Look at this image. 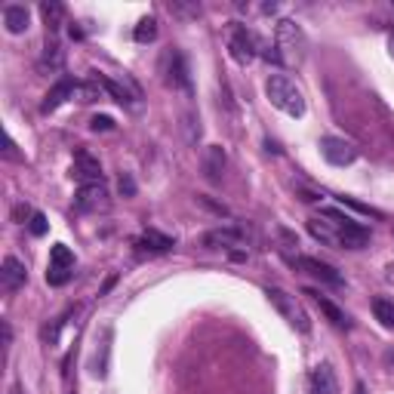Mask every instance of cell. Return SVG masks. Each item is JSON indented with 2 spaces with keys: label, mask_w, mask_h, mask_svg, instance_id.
Instances as JSON below:
<instances>
[{
  "label": "cell",
  "mask_w": 394,
  "mask_h": 394,
  "mask_svg": "<svg viewBox=\"0 0 394 394\" xmlns=\"http://www.w3.org/2000/svg\"><path fill=\"white\" fill-rule=\"evenodd\" d=\"M388 56H391V59H394V31L388 34Z\"/></svg>",
  "instance_id": "obj_36"
},
{
  "label": "cell",
  "mask_w": 394,
  "mask_h": 394,
  "mask_svg": "<svg viewBox=\"0 0 394 394\" xmlns=\"http://www.w3.org/2000/svg\"><path fill=\"white\" fill-rule=\"evenodd\" d=\"M302 296H311V302L314 305H318L320 308V311H324V318L329 320V324H333V327H351V320H348V314L345 311H342V308L339 305H333V302H329V299L327 296H320V293L318 290H305L302 293Z\"/></svg>",
  "instance_id": "obj_15"
},
{
  "label": "cell",
  "mask_w": 394,
  "mask_h": 394,
  "mask_svg": "<svg viewBox=\"0 0 394 394\" xmlns=\"http://www.w3.org/2000/svg\"><path fill=\"white\" fill-rule=\"evenodd\" d=\"M311 394H342L336 370L329 367V363H318V367L311 370Z\"/></svg>",
  "instance_id": "obj_13"
},
{
  "label": "cell",
  "mask_w": 394,
  "mask_h": 394,
  "mask_svg": "<svg viewBox=\"0 0 394 394\" xmlns=\"http://www.w3.org/2000/svg\"><path fill=\"white\" fill-rule=\"evenodd\" d=\"M228 49H231L234 62L247 65V62H253L256 53H259V38H256L253 31H247L243 25L231 22L228 25Z\"/></svg>",
  "instance_id": "obj_5"
},
{
  "label": "cell",
  "mask_w": 394,
  "mask_h": 394,
  "mask_svg": "<svg viewBox=\"0 0 394 394\" xmlns=\"http://www.w3.org/2000/svg\"><path fill=\"white\" fill-rule=\"evenodd\" d=\"M68 281H71L68 268H53V265H49V271H47V284L49 286H65Z\"/></svg>",
  "instance_id": "obj_26"
},
{
  "label": "cell",
  "mask_w": 394,
  "mask_h": 394,
  "mask_svg": "<svg viewBox=\"0 0 394 394\" xmlns=\"http://www.w3.org/2000/svg\"><path fill=\"white\" fill-rule=\"evenodd\" d=\"M0 327H3V345H10V342H13V329H10V324H6V320H3V324H0Z\"/></svg>",
  "instance_id": "obj_32"
},
{
  "label": "cell",
  "mask_w": 394,
  "mask_h": 394,
  "mask_svg": "<svg viewBox=\"0 0 394 394\" xmlns=\"http://www.w3.org/2000/svg\"><path fill=\"white\" fill-rule=\"evenodd\" d=\"M28 213H31V210H28V206H16V219H22V216H28Z\"/></svg>",
  "instance_id": "obj_35"
},
{
  "label": "cell",
  "mask_w": 394,
  "mask_h": 394,
  "mask_svg": "<svg viewBox=\"0 0 394 394\" xmlns=\"http://www.w3.org/2000/svg\"><path fill=\"white\" fill-rule=\"evenodd\" d=\"M163 68V83L173 90H182V92H191V74H188V62L179 49H170L161 62Z\"/></svg>",
  "instance_id": "obj_6"
},
{
  "label": "cell",
  "mask_w": 394,
  "mask_h": 394,
  "mask_svg": "<svg viewBox=\"0 0 394 394\" xmlns=\"http://www.w3.org/2000/svg\"><path fill=\"white\" fill-rule=\"evenodd\" d=\"M136 247H145V249H154V253H170V249L176 247L173 238H167V234L154 231V228H148L145 234H142L139 240H136Z\"/></svg>",
  "instance_id": "obj_19"
},
{
  "label": "cell",
  "mask_w": 394,
  "mask_h": 394,
  "mask_svg": "<svg viewBox=\"0 0 394 394\" xmlns=\"http://www.w3.org/2000/svg\"><path fill=\"white\" fill-rule=\"evenodd\" d=\"M49 265H53V268H74V253H71V249L65 247V243H56L53 249H49Z\"/></svg>",
  "instance_id": "obj_23"
},
{
  "label": "cell",
  "mask_w": 394,
  "mask_h": 394,
  "mask_svg": "<svg viewBox=\"0 0 394 394\" xmlns=\"http://www.w3.org/2000/svg\"><path fill=\"white\" fill-rule=\"evenodd\" d=\"M197 204L210 206V210H213V213H219V216H228V210H225V206H222V204H213V200L206 197V195H197Z\"/></svg>",
  "instance_id": "obj_30"
},
{
  "label": "cell",
  "mask_w": 394,
  "mask_h": 394,
  "mask_svg": "<svg viewBox=\"0 0 394 394\" xmlns=\"http://www.w3.org/2000/svg\"><path fill=\"white\" fill-rule=\"evenodd\" d=\"M28 228H31L34 238H44L47 228H49V222H47L44 213H31V222H28Z\"/></svg>",
  "instance_id": "obj_28"
},
{
  "label": "cell",
  "mask_w": 394,
  "mask_h": 394,
  "mask_svg": "<svg viewBox=\"0 0 394 394\" xmlns=\"http://www.w3.org/2000/svg\"><path fill=\"white\" fill-rule=\"evenodd\" d=\"M296 268H302L305 274H311V277H318L320 284H329V286H342V274L333 268V265H327V262H320V259H314V256H293L290 259Z\"/></svg>",
  "instance_id": "obj_10"
},
{
  "label": "cell",
  "mask_w": 394,
  "mask_h": 394,
  "mask_svg": "<svg viewBox=\"0 0 394 394\" xmlns=\"http://www.w3.org/2000/svg\"><path fill=\"white\" fill-rule=\"evenodd\" d=\"M114 117L111 114H96V117L90 120V130H96V133H108V130H114Z\"/></svg>",
  "instance_id": "obj_27"
},
{
  "label": "cell",
  "mask_w": 394,
  "mask_h": 394,
  "mask_svg": "<svg viewBox=\"0 0 394 394\" xmlns=\"http://www.w3.org/2000/svg\"><path fill=\"white\" fill-rule=\"evenodd\" d=\"M265 296H268V302L274 305V311L281 314L293 329H299V333H311V318H308V311L302 308V302H299L296 296H290V293L281 290V286H268Z\"/></svg>",
  "instance_id": "obj_4"
},
{
  "label": "cell",
  "mask_w": 394,
  "mask_h": 394,
  "mask_svg": "<svg viewBox=\"0 0 394 394\" xmlns=\"http://www.w3.org/2000/svg\"><path fill=\"white\" fill-rule=\"evenodd\" d=\"M117 188H120V195H124V197H133L136 195V179L130 173H124V176H120V182H117Z\"/></svg>",
  "instance_id": "obj_29"
},
{
  "label": "cell",
  "mask_w": 394,
  "mask_h": 394,
  "mask_svg": "<svg viewBox=\"0 0 394 394\" xmlns=\"http://www.w3.org/2000/svg\"><path fill=\"white\" fill-rule=\"evenodd\" d=\"M40 16H44L49 31H59V28L65 25V6H62L59 0H44V3H40Z\"/></svg>",
  "instance_id": "obj_21"
},
{
  "label": "cell",
  "mask_w": 394,
  "mask_h": 394,
  "mask_svg": "<svg viewBox=\"0 0 394 394\" xmlns=\"http://www.w3.org/2000/svg\"><path fill=\"white\" fill-rule=\"evenodd\" d=\"M274 47H277V53H281L284 65H302L305 56H308L305 31L299 28V22H293V19H281V22H277Z\"/></svg>",
  "instance_id": "obj_3"
},
{
  "label": "cell",
  "mask_w": 394,
  "mask_h": 394,
  "mask_svg": "<svg viewBox=\"0 0 394 394\" xmlns=\"http://www.w3.org/2000/svg\"><path fill=\"white\" fill-rule=\"evenodd\" d=\"M108 354H111V329H105L102 345L96 348V357H92V363H90V370H92V376L96 379L108 376Z\"/></svg>",
  "instance_id": "obj_18"
},
{
  "label": "cell",
  "mask_w": 394,
  "mask_h": 394,
  "mask_svg": "<svg viewBox=\"0 0 394 394\" xmlns=\"http://www.w3.org/2000/svg\"><path fill=\"white\" fill-rule=\"evenodd\" d=\"M3 154L10 157V161H19V151H16V142L10 139V136H6V148H3Z\"/></svg>",
  "instance_id": "obj_31"
},
{
  "label": "cell",
  "mask_w": 394,
  "mask_h": 394,
  "mask_svg": "<svg viewBox=\"0 0 394 394\" xmlns=\"http://www.w3.org/2000/svg\"><path fill=\"white\" fill-rule=\"evenodd\" d=\"M108 206H111V197L102 182H90V185H81V188H77V195H74L77 213H105Z\"/></svg>",
  "instance_id": "obj_8"
},
{
  "label": "cell",
  "mask_w": 394,
  "mask_h": 394,
  "mask_svg": "<svg viewBox=\"0 0 394 394\" xmlns=\"http://www.w3.org/2000/svg\"><path fill=\"white\" fill-rule=\"evenodd\" d=\"M372 314H376V320L382 327L394 329V299H385V296L372 299Z\"/></svg>",
  "instance_id": "obj_22"
},
{
  "label": "cell",
  "mask_w": 394,
  "mask_h": 394,
  "mask_svg": "<svg viewBox=\"0 0 394 394\" xmlns=\"http://www.w3.org/2000/svg\"><path fill=\"white\" fill-rule=\"evenodd\" d=\"M62 65H65V49H62L59 44H47L44 47V56H40V62H38V68L44 71H49V74H53V71H62Z\"/></svg>",
  "instance_id": "obj_20"
},
{
  "label": "cell",
  "mask_w": 394,
  "mask_h": 394,
  "mask_svg": "<svg viewBox=\"0 0 394 394\" xmlns=\"http://www.w3.org/2000/svg\"><path fill=\"white\" fill-rule=\"evenodd\" d=\"M204 247H210V249H228V253H231V259H247V253H243L247 240H243V234L238 231V228H213V231L204 234Z\"/></svg>",
  "instance_id": "obj_7"
},
{
  "label": "cell",
  "mask_w": 394,
  "mask_h": 394,
  "mask_svg": "<svg viewBox=\"0 0 394 394\" xmlns=\"http://www.w3.org/2000/svg\"><path fill=\"white\" fill-rule=\"evenodd\" d=\"M320 154H324V161L333 163V167H348V163L357 161V148L345 139H336V136H324V139H320Z\"/></svg>",
  "instance_id": "obj_9"
},
{
  "label": "cell",
  "mask_w": 394,
  "mask_h": 394,
  "mask_svg": "<svg viewBox=\"0 0 394 394\" xmlns=\"http://www.w3.org/2000/svg\"><path fill=\"white\" fill-rule=\"evenodd\" d=\"M385 281H388V284L394 286V262L388 265V268H385Z\"/></svg>",
  "instance_id": "obj_33"
},
{
  "label": "cell",
  "mask_w": 394,
  "mask_h": 394,
  "mask_svg": "<svg viewBox=\"0 0 394 394\" xmlns=\"http://www.w3.org/2000/svg\"><path fill=\"white\" fill-rule=\"evenodd\" d=\"M28 281V271L25 265L16 259V256H6L3 265H0V286H3L6 293H16L19 286Z\"/></svg>",
  "instance_id": "obj_12"
},
{
  "label": "cell",
  "mask_w": 394,
  "mask_h": 394,
  "mask_svg": "<svg viewBox=\"0 0 394 394\" xmlns=\"http://www.w3.org/2000/svg\"><path fill=\"white\" fill-rule=\"evenodd\" d=\"M71 176L81 179V185H90V182H102V163L96 161L90 151L77 148L74 151V167H71Z\"/></svg>",
  "instance_id": "obj_11"
},
{
  "label": "cell",
  "mask_w": 394,
  "mask_h": 394,
  "mask_svg": "<svg viewBox=\"0 0 394 394\" xmlns=\"http://www.w3.org/2000/svg\"><path fill=\"white\" fill-rule=\"evenodd\" d=\"M265 96L277 111L290 114V117H305V96L286 74H268L265 81Z\"/></svg>",
  "instance_id": "obj_2"
},
{
  "label": "cell",
  "mask_w": 394,
  "mask_h": 394,
  "mask_svg": "<svg viewBox=\"0 0 394 394\" xmlns=\"http://www.w3.org/2000/svg\"><path fill=\"white\" fill-rule=\"evenodd\" d=\"M204 173L210 182H222V173H225V151L222 145H210L204 157Z\"/></svg>",
  "instance_id": "obj_17"
},
{
  "label": "cell",
  "mask_w": 394,
  "mask_h": 394,
  "mask_svg": "<svg viewBox=\"0 0 394 394\" xmlns=\"http://www.w3.org/2000/svg\"><path fill=\"white\" fill-rule=\"evenodd\" d=\"M308 231H311V238L336 249H363L370 243V228L357 225L336 206H327V210H320V216L308 219Z\"/></svg>",
  "instance_id": "obj_1"
},
{
  "label": "cell",
  "mask_w": 394,
  "mask_h": 394,
  "mask_svg": "<svg viewBox=\"0 0 394 394\" xmlns=\"http://www.w3.org/2000/svg\"><path fill=\"white\" fill-rule=\"evenodd\" d=\"M6 394H25V391H22V385H19V382H13L10 388H6Z\"/></svg>",
  "instance_id": "obj_34"
},
{
  "label": "cell",
  "mask_w": 394,
  "mask_h": 394,
  "mask_svg": "<svg viewBox=\"0 0 394 394\" xmlns=\"http://www.w3.org/2000/svg\"><path fill=\"white\" fill-rule=\"evenodd\" d=\"M133 38L139 40V44H151V40H157V19H154V16L139 19V25H136Z\"/></svg>",
  "instance_id": "obj_24"
},
{
  "label": "cell",
  "mask_w": 394,
  "mask_h": 394,
  "mask_svg": "<svg viewBox=\"0 0 394 394\" xmlns=\"http://www.w3.org/2000/svg\"><path fill=\"white\" fill-rule=\"evenodd\" d=\"M28 22H31L28 6H22V3H6L3 6V25H6V31L10 34H25Z\"/></svg>",
  "instance_id": "obj_16"
},
{
  "label": "cell",
  "mask_w": 394,
  "mask_h": 394,
  "mask_svg": "<svg viewBox=\"0 0 394 394\" xmlns=\"http://www.w3.org/2000/svg\"><path fill=\"white\" fill-rule=\"evenodd\" d=\"M81 102H96V99H102V83L92 77L90 83H77V92H74Z\"/></svg>",
  "instance_id": "obj_25"
},
{
  "label": "cell",
  "mask_w": 394,
  "mask_h": 394,
  "mask_svg": "<svg viewBox=\"0 0 394 394\" xmlns=\"http://www.w3.org/2000/svg\"><path fill=\"white\" fill-rule=\"evenodd\" d=\"M74 92H77V81H71V77H62V81L47 92L44 102H40V111H44V114L56 111L62 102H65V99H74Z\"/></svg>",
  "instance_id": "obj_14"
}]
</instances>
